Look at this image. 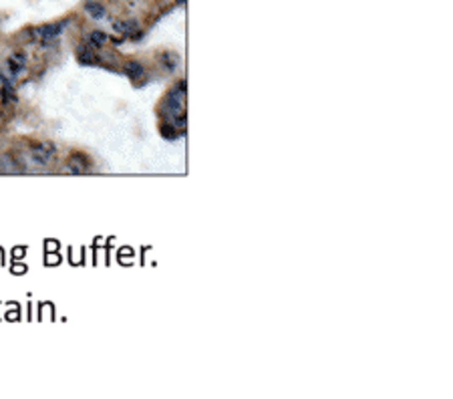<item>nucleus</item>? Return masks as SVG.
<instances>
[{
    "label": "nucleus",
    "instance_id": "nucleus-1",
    "mask_svg": "<svg viewBox=\"0 0 453 399\" xmlns=\"http://www.w3.org/2000/svg\"><path fill=\"white\" fill-rule=\"evenodd\" d=\"M65 29V23H59V25H49V27H42V29H38L36 33L40 34L42 38H44V42L49 40V38H53V36H57V34L61 33Z\"/></svg>",
    "mask_w": 453,
    "mask_h": 399
},
{
    "label": "nucleus",
    "instance_id": "nucleus-2",
    "mask_svg": "<svg viewBox=\"0 0 453 399\" xmlns=\"http://www.w3.org/2000/svg\"><path fill=\"white\" fill-rule=\"evenodd\" d=\"M34 162H38V164H47L49 160H51V147H47V145H38V147H34Z\"/></svg>",
    "mask_w": 453,
    "mask_h": 399
},
{
    "label": "nucleus",
    "instance_id": "nucleus-3",
    "mask_svg": "<svg viewBox=\"0 0 453 399\" xmlns=\"http://www.w3.org/2000/svg\"><path fill=\"white\" fill-rule=\"evenodd\" d=\"M22 66H25V55H16V57H12V59L8 61V69H10V75H16V73H20V71H22Z\"/></svg>",
    "mask_w": 453,
    "mask_h": 399
},
{
    "label": "nucleus",
    "instance_id": "nucleus-4",
    "mask_svg": "<svg viewBox=\"0 0 453 399\" xmlns=\"http://www.w3.org/2000/svg\"><path fill=\"white\" fill-rule=\"evenodd\" d=\"M85 8H87V12H89L91 16H95V18H103V16H105V10H103L99 4H95V2H89Z\"/></svg>",
    "mask_w": 453,
    "mask_h": 399
},
{
    "label": "nucleus",
    "instance_id": "nucleus-5",
    "mask_svg": "<svg viewBox=\"0 0 453 399\" xmlns=\"http://www.w3.org/2000/svg\"><path fill=\"white\" fill-rule=\"evenodd\" d=\"M89 40H91V45H95V47H101V45H103V42L107 40V36L101 33V31H95V33L91 34V38H89Z\"/></svg>",
    "mask_w": 453,
    "mask_h": 399
},
{
    "label": "nucleus",
    "instance_id": "nucleus-6",
    "mask_svg": "<svg viewBox=\"0 0 453 399\" xmlns=\"http://www.w3.org/2000/svg\"><path fill=\"white\" fill-rule=\"evenodd\" d=\"M125 71L129 73L131 77H137V75H141V73H143V69H141V65H139V63H129V65L125 66Z\"/></svg>",
    "mask_w": 453,
    "mask_h": 399
},
{
    "label": "nucleus",
    "instance_id": "nucleus-7",
    "mask_svg": "<svg viewBox=\"0 0 453 399\" xmlns=\"http://www.w3.org/2000/svg\"><path fill=\"white\" fill-rule=\"evenodd\" d=\"M133 27H135V23H119V25H117V31H121V33H131Z\"/></svg>",
    "mask_w": 453,
    "mask_h": 399
}]
</instances>
